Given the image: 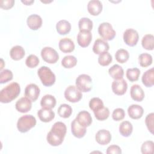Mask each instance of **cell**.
Masks as SVG:
<instances>
[{"instance_id": "6da1fadb", "label": "cell", "mask_w": 154, "mask_h": 154, "mask_svg": "<svg viewBox=\"0 0 154 154\" xmlns=\"http://www.w3.org/2000/svg\"><path fill=\"white\" fill-rule=\"evenodd\" d=\"M67 131L66 125L61 122H55L48 133L46 140L48 143L52 146H58L61 144Z\"/></svg>"}, {"instance_id": "7a4b0ae2", "label": "cell", "mask_w": 154, "mask_h": 154, "mask_svg": "<svg viewBox=\"0 0 154 154\" xmlns=\"http://www.w3.org/2000/svg\"><path fill=\"white\" fill-rule=\"evenodd\" d=\"M20 93V87L18 83L13 82L3 88L0 91V102L7 103L17 97Z\"/></svg>"}, {"instance_id": "3957f363", "label": "cell", "mask_w": 154, "mask_h": 154, "mask_svg": "<svg viewBox=\"0 0 154 154\" xmlns=\"http://www.w3.org/2000/svg\"><path fill=\"white\" fill-rule=\"evenodd\" d=\"M37 74L42 83L46 87H50L55 82V75L47 66H42L37 70Z\"/></svg>"}, {"instance_id": "277c9868", "label": "cell", "mask_w": 154, "mask_h": 154, "mask_svg": "<svg viewBox=\"0 0 154 154\" xmlns=\"http://www.w3.org/2000/svg\"><path fill=\"white\" fill-rule=\"evenodd\" d=\"M36 125V119L32 115H24L20 117L17 122V128L20 132H28Z\"/></svg>"}, {"instance_id": "5b68a950", "label": "cell", "mask_w": 154, "mask_h": 154, "mask_svg": "<svg viewBox=\"0 0 154 154\" xmlns=\"http://www.w3.org/2000/svg\"><path fill=\"white\" fill-rule=\"evenodd\" d=\"M76 87L82 92H88L92 88V79L87 74L79 75L76 79Z\"/></svg>"}, {"instance_id": "8992f818", "label": "cell", "mask_w": 154, "mask_h": 154, "mask_svg": "<svg viewBox=\"0 0 154 154\" xmlns=\"http://www.w3.org/2000/svg\"><path fill=\"white\" fill-rule=\"evenodd\" d=\"M98 33L105 40H112L116 34L112 25L108 22H103L99 25Z\"/></svg>"}, {"instance_id": "52a82bcc", "label": "cell", "mask_w": 154, "mask_h": 154, "mask_svg": "<svg viewBox=\"0 0 154 154\" xmlns=\"http://www.w3.org/2000/svg\"><path fill=\"white\" fill-rule=\"evenodd\" d=\"M64 97L67 101L75 103L81 99L82 94L81 91H79L76 86L69 85L64 91Z\"/></svg>"}, {"instance_id": "ba28073f", "label": "cell", "mask_w": 154, "mask_h": 154, "mask_svg": "<svg viewBox=\"0 0 154 154\" xmlns=\"http://www.w3.org/2000/svg\"><path fill=\"white\" fill-rule=\"evenodd\" d=\"M41 56L43 60L48 63L54 64L59 59L58 52L51 47H45L41 51Z\"/></svg>"}, {"instance_id": "9c48e42d", "label": "cell", "mask_w": 154, "mask_h": 154, "mask_svg": "<svg viewBox=\"0 0 154 154\" xmlns=\"http://www.w3.org/2000/svg\"><path fill=\"white\" fill-rule=\"evenodd\" d=\"M123 40L125 43L129 46H134L137 45L139 35L138 32L132 28H128L126 29L123 33Z\"/></svg>"}, {"instance_id": "30bf717a", "label": "cell", "mask_w": 154, "mask_h": 154, "mask_svg": "<svg viewBox=\"0 0 154 154\" xmlns=\"http://www.w3.org/2000/svg\"><path fill=\"white\" fill-rule=\"evenodd\" d=\"M111 88L114 94L117 95H123L127 90L128 84L123 78L114 79L112 82Z\"/></svg>"}, {"instance_id": "8fae6325", "label": "cell", "mask_w": 154, "mask_h": 154, "mask_svg": "<svg viewBox=\"0 0 154 154\" xmlns=\"http://www.w3.org/2000/svg\"><path fill=\"white\" fill-rule=\"evenodd\" d=\"M40 90L35 84H29L26 85L25 89V96L32 102H35L40 95Z\"/></svg>"}, {"instance_id": "7c38bea8", "label": "cell", "mask_w": 154, "mask_h": 154, "mask_svg": "<svg viewBox=\"0 0 154 154\" xmlns=\"http://www.w3.org/2000/svg\"><path fill=\"white\" fill-rule=\"evenodd\" d=\"M32 101L26 97L20 98L16 103V109L20 112L25 113L29 111L32 106Z\"/></svg>"}, {"instance_id": "4fadbf2b", "label": "cell", "mask_w": 154, "mask_h": 154, "mask_svg": "<svg viewBox=\"0 0 154 154\" xmlns=\"http://www.w3.org/2000/svg\"><path fill=\"white\" fill-rule=\"evenodd\" d=\"M95 139L98 144L102 146L106 145L111 140V135L108 131L104 129H100L96 134Z\"/></svg>"}, {"instance_id": "5bb4252c", "label": "cell", "mask_w": 154, "mask_h": 154, "mask_svg": "<svg viewBox=\"0 0 154 154\" xmlns=\"http://www.w3.org/2000/svg\"><path fill=\"white\" fill-rule=\"evenodd\" d=\"M92 40V34L90 31H79L77 35V42L82 48L87 47Z\"/></svg>"}, {"instance_id": "9a60e30c", "label": "cell", "mask_w": 154, "mask_h": 154, "mask_svg": "<svg viewBox=\"0 0 154 154\" xmlns=\"http://www.w3.org/2000/svg\"><path fill=\"white\" fill-rule=\"evenodd\" d=\"M109 49V46L108 43L102 38L96 39L93 46V51L94 53L99 55L104 52H108Z\"/></svg>"}, {"instance_id": "2e32d148", "label": "cell", "mask_w": 154, "mask_h": 154, "mask_svg": "<svg viewBox=\"0 0 154 154\" xmlns=\"http://www.w3.org/2000/svg\"><path fill=\"white\" fill-rule=\"evenodd\" d=\"M76 120L81 126L86 128L92 123V117L90 112L87 111H81L76 116Z\"/></svg>"}, {"instance_id": "e0dca14e", "label": "cell", "mask_w": 154, "mask_h": 154, "mask_svg": "<svg viewBox=\"0 0 154 154\" xmlns=\"http://www.w3.org/2000/svg\"><path fill=\"white\" fill-rule=\"evenodd\" d=\"M27 25L32 30H37L42 26V19L36 14L29 15L26 20Z\"/></svg>"}, {"instance_id": "ac0fdd59", "label": "cell", "mask_w": 154, "mask_h": 154, "mask_svg": "<svg viewBox=\"0 0 154 154\" xmlns=\"http://www.w3.org/2000/svg\"><path fill=\"white\" fill-rule=\"evenodd\" d=\"M86 128L79 124L77 120L74 119L71 123V132L74 137L81 138L84 137L86 134Z\"/></svg>"}, {"instance_id": "d6986e66", "label": "cell", "mask_w": 154, "mask_h": 154, "mask_svg": "<svg viewBox=\"0 0 154 154\" xmlns=\"http://www.w3.org/2000/svg\"><path fill=\"white\" fill-rule=\"evenodd\" d=\"M58 46L60 51L64 53H69L75 49L74 42L67 37L61 38L59 42Z\"/></svg>"}, {"instance_id": "ffe728a7", "label": "cell", "mask_w": 154, "mask_h": 154, "mask_svg": "<svg viewBox=\"0 0 154 154\" xmlns=\"http://www.w3.org/2000/svg\"><path fill=\"white\" fill-rule=\"evenodd\" d=\"M131 98L137 102H141L144 97V93L143 88L138 84H134L131 86L130 90Z\"/></svg>"}, {"instance_id": "44dd1931", "label": "cell", "mask_w": 154, "mask_h": 154, "mask_svg": "<svg viewBox=\"0 0 154 154\" xmlns=\"http://www.w3.org/2000/svg\"><path fill=\"white\" fill-rule=\"evenodd\" d=\"M37 116L39 119L43 122H49L55 117V112L51 109L42 108L37 111Z\"/></svg>"}, {"instance_id": "7402d4cb", "label": "cell", "mask_w": 154, "mask_h": 154, "mask_svg": "<svg viewBox=\"0 0 154 154\" xmlns=\"http://www.w3.org/2000/svg\"><path fill=\"white\" fill-rule=\"evenodd\" d=\"M144 109L143 107L139 105L132 104L128 108V115L132 119H138L141 118Z\"/></svg>"}, {"instance_id": "603a6c76", "label": "cell", "mask_w": 154, "mask_h": 154, "mask_svg": "<svg viewBox=\"0 0 154 154\" xmlns=\"http://www.w3.org/2000/svg\"><path fill=\"white\" fill-rule=\"evenodd\" d=\"M89 13L93 16H97L102 10V4L99 0L90 1L87 5Z\"/></svg>"}, {"instance_id": "cb8c5ba5", "label": "cell", "mask_w": 154, "mask_h": 154, "mask_svg": "<svg viewBox=\"0 0 154 154\" xmlns=\"http://www.w3.org/2000/svg\"><path fill=\"white\" fill-rule=\"evenodd\" d=\"M142 82L146 87H151L154 84V69L146 70L142 76Z\"/></svg>"}, {"instance_id": "d4e9b609", "label": "cell", "mask_w": 154, "mask_h": 154, "mask_svg": "<svg viewBox=\"0 0 154 154\" xmlns=\"http://www.w3.org/2000/svg\"><path fill=\"white\" fill-rule=\"evenodd\" d=\"M56 105V99L51 94L45 95L40 100V105L43 108L52 109Z\"/></svg>"}, {"instance_id": "484cf974", "label": "cell", "mask_w": 154, "mask_h": 154, "mask_svg": "<svg viewBox=\"0 0 154 154\" xmlns=\"http://www.w3.org/2000/svg\"><path fill=\"white\" fill-rule=\"evenodd\" d=\"M56 29L59 34L65 35L70 31L71 24L66 20H61L57 23Z\"/></svg>"}, {"instance_id": "4316f807", "label": "cell", "mask_w": 154, "mask_h": 154, "mask_svg": "<svg viewBox=\"0 0 154 154\" xmlns=\"http://www.w3.org/2000/svg\"><path fill=\"white\" fill-rule=\"evenodd\" d=\"M25 53L24 49L21 46H13L10 51V57L15 61H18L23 58Z\"/></svg>"}, {"instance_id": "83f0119b", "label": "cell", "mask_w": 154, "mask_h": 154, "mask_svg": "<svg viewBox=\"0 0 154 154\" xmlns=\"http://www.w3.org/2000/svg\"><path fill=\"white\" fill-rule=\"evenodd\" d=\"M108 73L114 79L123 78L124 71L123 68L119 64H114L108 70Z\"/></svg>"}, {"instance_id": "f1b7e54d", "label": "cell", "mask_w": 154, "mask_h": 154, "mask_svg": "<svg viewBox=\"0 0 154 154\" xmlns=\"http://www.w3.org/2000/svg\"><path fill=\"white\" fill-rule=\"evenodd\" d=\"M132 125L129 121H123L120 124L119 132L125 137H129L132 132Z\"/></svg>"}, {"instance_id": "f546056e", "label": "cell", "mask_w": 154, "mask_h": 154, "mask_svg": "<svg viewBox=\"0 0 154 154\" xmlns=\"http://www.w3.org/2000/svg\"><path fill=\"white\" fill-rule=\"evenodd\" d=\"M141 45L146 50L152 51L154 48V37L152 34H146L141 40Z\"/></svg>"}, {"instance_id": "4dcf8cb0", "label": "cell", "mask_w": 154, "mask_h": 154, "mask_svg": "<svg viewBox=\"0 0 154 154\" xmlns=\"http://www.w3.org/2000/svg\"><path fill=\"white\" fill-rule=\"evenodd\" d=\"M79 31H90L93 28V22L88 17H82L78 22Z\"/></svg>"}, {"instance_id": "1f68e13d", "label": "cell", "mask_w": 154, "mask_h": 154, "mask_svg": "<svg viewBox=\"0 0 154 154\" xmlns=\"http://www.w3.org/2000/svg\"><path fill=\"white\" fill-rule=\"evenodd\" d=\"M58 115L63 118H69L72 112V107L66 103H63L60 105L58 108Z\"/></svg>"}, {"instance_id": "d6a6232c", "label": "cell", "mask_w": 154, "mask_h": 154, "mask_svg": "<svg viewBox=\"0 0 154 154\" xmlns=\"http://www.w3.org/2000/svg\"><path fill=\"white\" fill-rule=\"evenodd\" d=\"M77 59L73 55H66L61 60V65L66 69H70L76 65Z\"/></svg>"}, {"instance_id": "836d02e7", "label": "cell", "mask_w": 154, "mask_h": 154, "mask_svg": "<svg viewBox=\"0 0 154 154\" xmlns=\"http://www.w3.org/2000/svg\"><path fill=\"white\" fill-rule=\"evenodd\" d=\"M115 58L119 63H125L128 60L129 58V54L127 50L124 49H118L116 52Z\"/></svg>"}, {"instance_id": "e575fe53", "label": "cell", "mask_w": 154, "mask_h": 154, "mask_svg": "<svg viewBox=\"0 0 154 154\" xmlns=\"http://www.w3.org/2000/svg\"><path fill=\"white\" fill-rule=\"evenodd\" d=\"M138 61L141 67H146L149 66L152 63V57L147 53L141 54L138 57Z\"/></svg>"}, {"instance_id": "d590c367", "label": "cell", "mask_w": 154, "mask_h": 154, "mask_svg": "<svg viewBox=\"0 0 154 154\" xmlns=\"http://www.w3.org/2000/svg\"><path fill=\"white\" fill-rule=\"evenodd\" d=\"M140 70L138 68H129L126 70V75L127 78L131 82L137 81L140 76Z\"/></svg>"}, {"instance_id": "8d00e7d4", "label": "cell", "mask_w": 154, "mask_h": 154, "mask_svg": "<svg viewBox=\"0 0 154 154\" xmlns=\"http://www.w3.org/2000/svg\"><path fill=\"white\" fill-rule=\"evenodd\" d=\"M112 60L111 55L108 52H104L99 54L98 57V63L102 66H108Z\"/></svg>"}, {"instance_id": "74e56055", "label": "cell", "mask_w": 154, "mask_h": 154, "mask_svg": "<svg viewBox=\"0 0 154 154\" xmlns=\"http://www.w3.org/2000/svg\"><path fill=\"white\" fill-rule=\"evenodd\" d=\"M96 119L100 121H103L108 119L109 116V111L107 107L103 106L100 109L93 112Z\"/></svg>"}, {"instance_id": "f35d334b", "label": "cell", "mask_w": 154, "mask_h": 154, "mask_svg": "<svg viewBox=\"0 0 154 154\" xmlns=\"http://www.w3.org/2000/svg\"><path fill=\"white\" fill-rule=\"evenodd\" d=\"M104 106L103 101L99 97H93L89 102V107L93 111H96Z\"/></svg>"}, {"instance_id": "ab89813d", "label": "cell", "mask_w": 154, "mask_h": 154, "mask_svg": "<svg viewBox=\"0 0 154 154\" xmlns=\"http://www.w3.org/2000/svg\"><path fill=\"white\" fill-rule=\"evenodd\" d=\"M13 73L8 69H5L1 72L0 73V83H6L13 79Z\"/></svg>"}, {"instance_id": "60d3db41", "label": "cell", "mask_w": 154, "mask_h": 154, "mask_svg": "<svg viewBox=\"0 0 154 154\" xmlns=\"http://www.w3.org/2000/svg\"><path fill=\"white\" fill-rule=\"evenodd\" d=\"M25 64L29 68H34L38 65L39 59L35 55H29L25 60Z\"/></svg>"}, {"instance_id": "b9f144b4", "label": "cell", "mask_w": 154, "mask_h": 154, "mask_svg": "<svg viewBox=\"0 0 154 154\" xmlns=\"http://www.w3.org/2000/svg\"><path fill=\"white\" fill-rule=\"evenodd\" d=\"M153 142L150 140L144 142L141 147V153L143 154L152 153L153 152Z\"/></svg>"}, {"instance_id": "7bdbcfd3", "label": "cell", "mask_w": 154, "mask_h": 154, "mask_svg": "<svg viewBox=\"0 0 154 154\" xmlns=\"http://www.w3.org/2000/svg\"><path fill=\"white\" fill-rule=\"evenodd\" d=\"M125 116V112L123 109L121 108H117L115 109L112 114V118L115 121H120L124 119Z\"/></svg>"}, {"instance_id": "ee69618b", "label": "cell", "mask_w": 154, "mask_h": 154, "mask_svg": "<svg viewBox=\"0 0 154 154\" xmlns=\"http://www.w3.org/2000/svg\"><path fill=\"white\" fill-rule=\"evenodd\" d=\"M153 120H154V114L153 112H151L149 114L145 119V123L146 125V126L152 134L153 133Z\"/></svg>"}, {"instance_id": "f6af8a7d", "label": "cell", "mask_w": 154, "mask_h": 154, "mask_svg": "<svg viewBox=\"0 0 154 154\" xmlns=\"http://www.w3.org/2000/svg\"><path fill=\"white\" fill-rule=\"evenodd\" d=\"M14 0H1L0 1V7L5 10H8L13 7Z\"/></svg>"}, {"instance_id": "bcb514c9", "label": "cell", "mask_w": 154, "mask_h": 154, "mask_svg": "<svg viewBox=\"0 0 154 154\" xmlns=\"http://www.w3.org/2000/svg\"><path fill=\"white\" fill-rule=\"evenodd\" d=\"M122 153L120 147L117 145H111L106 150L107 154H120Z\"/></svg>"}, {"instance_id": "7dc6e473", "label": "cell", "mask_w": 154, "mask_h": 154, "mask_svg": "<svg viewBox=\"0 0 154 154\" xmlns=\"http://www.w3.org/2000/svg\"><path fill=\"white\" fill-rule=\"evenodd\" d=\"M34 2V1L32 0V1H22V2L25 4V5H31L32 3H33Z\"/></svg>"}]
</instances>
